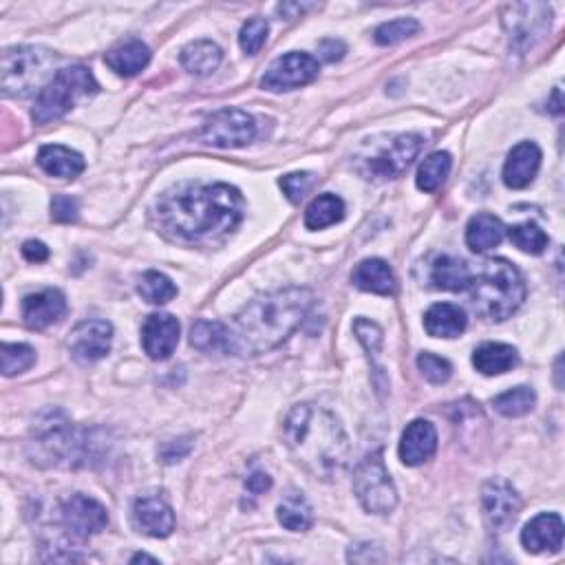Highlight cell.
Returning a JSON list of instances; mask_svg holds the SVG:
<instances>
[{
	"mask_svg": "<svg viewBox=\"0 0 565 565\" xmlns=\"http://www.w3.org/2000/svg\"><path fill=\"white\" fill-rule=\"evenodd\" d=\"M155 223L181 243H206L226 237L243 219V197L228 184H181L155 204Z\"/></svg>",
	"mask_w": 565,
	"mask_h": 565,
	"instance_id": "1",
	"label": "cell"
},
{
	"mask_svg": "<svg viewBox=\"0 0 565 565\" xmlns=\"http://www.w3.org/2000/svg\"><path fill=\"white\" fill-rule=\"evenodd\" d=\"M314 294L305 287H287L259 296L234 321L230 329V354L259 356L279 347L305 321Z\"/></svg>",
	"mask_w": 565,
	"mask_h": 565,
	"instance_id": "2",
	"label": "cell"
},
{
	"mask_svg": "<svg viewBox=\"0 0 565 565\" xmlns=\"http://www.w3.org/2000/svg\"><path fill=\"white\" fill-rule=\"evenodd\" d=\"M285 444L307 473L332 479L349 462V437L334 413L316 404H298L283 424Z\"/></svg>",
	"mask_w": 565,
	"mask_h": 565,
	"instance_id": "3",
	"label": "cell"
},
{
	"mask_svg": "<svg viewBox=\"0 0 565 565\" xmlns=\"http://www.w3.org/2000/svg\"><path fill=\"white\" fill-rule=\"evenodd\" d=\"M471 303L488 321H506L526 301L524 276L506 259H490L471 281Z\"/></svg>",
	"mask_w": 565,
	"mask_h": 565,
	"instance_id": "4",
	"label": "cell"
},
{
	"mask_svg": "<svg viewBox=\"0 0 565 565\" xmlns=\"http://www.w3.org/2000/svg\"><path fill=\"white\" fill-rule=\"evenodd\" d=\"M422 137L413 133L380 135L367 140L358 151L354 166L369 181L400 177L422 151Z\"/></svg>",
	"mask_w": 565,
	"mask_h": 565,
	"instance_id": "5",
	"label": "cell"
},
{
	"mask_svg": "<svg viewBox=\"0 0 565 565\" xmlns=\"http://www.w3.org/2000/svg\"><path fill=\"white\" fill-rule=\"evenodd\" d=\"M98 89L100 87L91 69L80 65L60 69L47 87L38 93L31 117H34L36 124L56 122L62 115H67L78 100L95 95Z\"/></svg>",
	"mask_w": 565,
	"mask_h": 565,
	"instance_id": "6",
	"label": "cell"
},
{
	"mask_svg": "<svg viewBox=\"0 0 565 565\" xmlns=\"http://www.w3.org/2000/svg\"><path fill=\"white\" fill-rule=\"evenodd\" d=\"M31 457L42 466L76 468L89 462V435L62 420L51 418L38 424V431L31 440Z\"/></svg>",
	"mask_w": 565,
	"mask_h": 565,
	"instance_id": "7",
	"label": "cell"
},
{
	"mask_svg": "<svg viewBox=\"0 0 565 565\" xmlns=\"http://www.w3.org/2000/svg\"><path fill=\"white\" fill-rule=\"evenodd\" d=\"M53 53L42 47H14L3 53V93L27 98L53 80Z\"/></svg>",
	"mask_w": 565,
	"mask_h": 565,
	"instance_id": "8",
	"label": "cell"
},
{
	"mask_svg": "<svg viewBox=\"0 0 565 565\" xmlns=\"http://www.w3.org/2000/svg\"><path fill=\"white\" fill-rule=\"evenodd\" d=\"M354 490L362 508L373 515H389L398 506V490L387 471L382 451L369 453L354 473Z\"/></svg>",
	"mask_w": 565,
	"mask_h": 565,
	"instance_id": "9",
	"label": "cell"
},
{
	"mask_svg": "<svg viewBox=\"0 0 565 565\" xmlns=\"http://www.w3.org/2000/svg\"><path fill=\"white\" fill-rule=\"evenodd\" d=\"M552 12L543 3H519L504 9V27L508 31L510 47L524 53L532 49L550 29Z\"/></svg>",
	"mask_w": 565,
	"mask_h": 565,
	"instance_id": "10",
	"label": "cell"
},
{
	"mask_svg": "<svg viewBox=\"0 0 565 565\" xmlns=\"http://www.w3.org/2000/svg\"><path fill=\"white\" fill-rule=\"evenodd\" d=\"M257 135V122L250 113L241 109H223L208 117L201 129V142L217 148H241L248 146Z\"/></svg>",
	"mask_w": 565,
	"mask_h": 565,
	"instance_id": "11",
	"label": "cell"
},
{
	"mask_svg": "<svg viewBox=\"0 0 565 565\" xmlns=\"http://www.w3.org/2000/svg\"><path fill=\"white\" fill-rule=\"evenodd\" d=\"M318 71H321L318 60H314L309 53L290 51L279 60L272 62L270 69L265 71V76L261 80V87L272 93L292 91L314 82L318 78Z\"/></svg>",
	"mask_w": 565,
	"mask_h": 565,
	"instance_id": "12",
	"label": "cell"
},
{
	"mask_svg": "<svg viewBox=\"0 0 565 565\" xmlns=\"http://www.w3.org/2000/svg\"><path fill=\"white\" fill-rule=\"evenodd\" d=\"M62 524L76 537L98 535L109 524L106 508L87 495H71L60 504Z\"/></svg>",
	"mask_w": 565,
	"mask_h": 565,
	"instance_id": "13",
	"label": "cell"
},
{
	"mask_svg": "<svg viewBox=\"0 0 565 565\" xmlns=\"http://www.w3.org/2000/svg\"><path fill=\"white\" fill-rule=\"evenodd\" d=\"M482 508L490 528L506 530L515 524L521 510V499L506 479H490L482 488Z\"/></svg>",
	"mask_w": 565,
	"mask_h": 565,
	"instance_id": "14",
	"label": "cell"
},
{
	"mask_svg": "<svg viewBox=\"0 0 565 565\" xmlns=\"http://www.w3.org/2000/svg\"><path fill=\"white\" fill-rule=\"evenodd\" d=\"M113 327L106 321H84L71 332L69 351L80 365H93L111 351Z\"/></svg>",
	"mask_w": 565,
	"mask_h": 565,
	"instance_id": "15",
	"label": "cell"
},
{
	"mask_svg": "<svg viewBox=\"0 0 565 565\" xmlns=\"http://www.w3.org/2000/svg\"><path fill=\"white\" fill-rule=\"evenodd\" d=\"M133 521L137 530L155 539H164L168 535H173L175 530L173 508L157 495H146L135 501Z\"/></svg>",
	"mask_w": 565,
	"mask_h": 565,
	"instance_id": "16",
	"label": "cell"
},
{
	"mask_svg": "<svg viewBox=\"0 0 565 565\" xmlns=\"http://www.w3.org/2000/svg\"><path fill=\"white\" fill-rule=\"evenodd\" d=\"M179 343V321L170 314H151L142 327V347L153 360L173 356Z\"/></svg>",
	"mask_w": 565,
	"mask_h": 565,
	"instance_id": "17",
	"label": "cell"
},
{
	"mask_svg": "<svg viewBox=\"0 0 565 565\" xmlns=\"http://www.w3.org/2000/svg\"><path fill=\"white\" fill-rule=\"evenodd\" d=\"M437 451V431L429 420H413L402 433L400 460L407 466H420Z\"/></svg>",
	"mask_w": 565,
	"mask_h": 565,
	"instance_id": "18",
	"label": "cell"
},
{
	"mask_svg": "<svg viewBox=\"0 0 565 565\" xmlns=\"http://www.w3.org/2000/svg\"><path fill=\"white\" fill-rule=\"evenodd\" d=\"M67 312L65 294L58 290H45L29 294L23 301V321L29 329H47L58 323Z\"/></svg>",
	"mask_w": 565,
	"mask_h": 565,
	"instance_id": "19",
	"label": "cell"
},
{
	"mask_svg": "<svg viewBox=\"0 0 565 565\" xmlns=\"http://www.w3.org/2000/svg\"><path fill=\"white\" fill-rule=\"evenodd\" d=\"M521 543L528 552H559L563 546V519L554 513L537 515L521 530Z\"/></svg>",
	"mask_w": 565,
	"mask_h": 565,
	"instance_id": "20",
	"label": "cell"
},
{
	"mask_svg": "<svg viewBox=\"0 0 565 565\" xmlns=\"http://www.w3.org/2000/svg\"><path fill=\"white\" fill-rule=\"evenodd\" d=\"M541 166V151L535 142H521L510 151L504 164V184L521 190L532 184Z\"/></svg>",
	"mask_w": 565,
	"mask_h": 565,
	"instance_id": "21",
	"label": "cell"
},
{
	"mask_svg": "<svg viewBox=\"0 0 565 565\" xmlns=\"http://www.w3.org/2000/svg\"><path fill=\"white\" fill-rule=\"evenodd\" d=\"M429 281L435 290L464 292L471 287L473 274L462 259H455L451 254H440V257H435L431 263Z\"/></svg>",
	"mask_w": 565,
	"mask_h": 565,
	"instance_id": "22",
	"label": "cell"
},
{
	"mask_svg": "<svg viewBox=\"0 0 565 565\" xmlns=\"http://www.w3.org/2000/svg\"><path fill=\"white\" fill-rule=\"evenodd\" d=\"M351 283L362 292L380 296H389L396 292V276H393L389 263L382 259H367L358 263L354 274H351Z\"/></svg>",
	"mask_w": 565,
	"mask_h": 565,
	"instance_id": "23",
	"label": "cell"
},
{
	"mask_svg": "<svg viewBox=\"0 0 565 565\" xmlns=\"http://www.w3.org/2000/svg\"><path fill=\"white\" fill-rule=\"evenodd\" d=\"M38 166L51 177L76 179L87 164H84V159H82L80 153L71 151V148H67V146L51 144V146L40 148Z\"/></svg>",
	"mask_w": 565,
	"mask_h": 565,
	"instance_id": "24",
	"label": "cell"
},
{
	"mask_svg": "<svg viewBox=\"0 0 565 565\" xmlns=\"http://www.w3.org/2000/svg\"><path fill=\"white\" fill-rule=\"evenodd\" d=\"M104 60L117 76L133 78L140 71H144L148 62H151V49H148L142 40H131L111 49L106 53Z\"/></svg>",
	"mask_w": 565,
	"mask_h": 565,
	"instance_id": "25",
	"label": "cell"
},
{
	"mask_svg": "<svg viewBox=\"0 0 565 565\" xmlns=\"http://www.w3.org/2000/svg\"><path fill=\"white\" fill-rule=\"evenodd\" d=\"M424 329L433 338H455L466 329V314L457 305L437 303L424 314Z\"/></svg>",
	"mask_w": 565,
	"mask_h": 565,
	"instance_id": "26",
	"label": "cell"
},
{
	"mask_svg": "<svg viewBox=\"0 0 565 565\" xmlns=\"http://www.w3.org/2000/svg\"><path fill=\"white\" fill-rule=\"evenodd\" d=\"M223 51L219 45H215L212 40H195L181 49V67H184L188 73L193 76H210L212 71H217V67L221 65Z\"/></svg>",
	"mask_w": 565,
	"mask_h": 565,
	"instance_id": "27",
	"label": "cell"
},
{
	"mask_svg": "<svg viewBox=\"0 0 565 565\" xmlns=\"http://www.w3.org/2000/svg\"><path fill=\"white\" fill-rule=\"evenodd\" d=\"M504 234H506L504 223H501L495 215L482 212V215H477L468 221L466 243L473 252L482 254V252L497 248V245L504 241Z\"/></svg>",
	"mask_w": 565,
	"mask_h": 565,
	"instance_id": "28",
	"label": "cell"
},
{
	"mask_svg": "<svg viewBox=\"0 0 565 565\" xmlns=\"http://www.w3.org/2000/svg\"><path fill=\"white\" fill-rule=\"evenodd\" d=\"M473 365L484 376H499L517 365V349L504 343H484L475 349Z\"/></svg>",
	"mask_w": 565,
	"mask_h": 565,
	"instance_id": "29",
	"label": "cell"
},
{
	"mask_svg": "<svg viewBox=\"0 0 565 565\" xmlns=\"http://www.w3.org/2000/svg\"><path fill=\"white\" fill-rule=\"evenodd\" d=\"M343 217H345V201L332 193H327L316 197L312 204H309L305 212V226L309 230H323L334 226L338 221H343Z\"/></svg>",
	"mask_w": 565,
	"mask_h": 565,
	"instance_id": "30",
	"label": "cell"
},
{
	"mask_svg": "<svg viewBox=\"0 0 565 565\" xmlns=\"http://www.w3.org/2000/svg\"><path fill=\"white\" fill-rule=\"evenodd\" d=\"M190 345L199 351H230V327L217 321H197L190 329Z\"/></svg>",
	"mask_w": 565,
	"mask_h": 565,
	"instance_id": "31",
	"label": "cell"
},
{
	"mask_svg": "<svg viewBox=\"0 0 565 565\" xmlns=\"http://www.w3.org/2000/svg\"><path fill=\"white\" fill-rule=\"evenodd\" d=\"M279 521L292 532H305L314 524L312 506L301 493H290L279 504Z\"/></svg>",
	"mask_w": 565,
	"mask_h": 565,
	"instance_id": "32",
	"label": "cell"
},
{
	"mask_svg": "<svg viewBox=\"0 0 565 565\" xmlns=\"http://www.w3.org/2000/svg\"><path fill=\"white\" fill-rule=\"evenodd\" d=\"M451 164V155L442 151L426 157L418 170V179H415L418 181V188L424 190V193H435L437 188H442L446 177L451 173Z\"/></svg>",
	"mask_w": 565,
	"mask_h": 565,
	"instance_id": "33",
	"label": "cell"
},
{
	"mask_svg": "<svg viewBox=\"0 0 565 565\" xmlns=\"http://www.w3.org/2000/svg\"><path fill=\"white\" fill-rule=\"evenodd\" d=\"M537 396L530 387H515L506 393H501L493 400V407L497 413L504 415V418H521V415L530 413L535 409Z\"/></svg>",
	"mask_w": 565,
	"mask_h": 565,
	"instance_id": "34",
	"label": "cell"
},
{
	"mask_svg": "<svg viewBox=\"0 0 565 565\" xmlns=\"http://www.w3.org/2000/svg\"><path fill=\"white\" fill-rule=\"evenodd\" d=\"M137 292H140V296L146 303L166 305L177 296V287L162 272H146L142 276L140 285H137Z\"/></svg>",
	"mask_w": 565,
	"mask_h": 565,
	"instance_id": "35",
	"label": "cell"
},
{
	"mask_svg": "<svg viewBox=\"0 0 565 565\" xmlns=\"http://www.w3.org/2000/svg\"><path fill=\"white\" fill-rule=\"evenodd\" d=\"M508 237L521 252L541 254L548 248V234L543 232L537 223H519V226L508 228Z\"/></svg>",
	"mask_w": 565,
	"mask_h": 565,
	"instance_id": "36",
	"label": "cell"
},
{
	"mask_svg": "<svg viewBox=\"0 0 565 565\" xmlns=\"http://www.w3.org/2000/svg\"><path fill=\"white\" fill-rule=\"evenodd\" d=\"M0 360H3L5 376H16V373H23L29 367H34L36 351L31 349L29 345L5 343L3 349H0Z\"/></svg>",
	"mask_w": 565,
	"mask_h": 565,
	"instance_id": "37",
	"label": "cell"
},
{
	"mask_svg": "<svg viewBox=\"0 0 565 565\" xmlns=\"http://www.w3.org/2000/svg\"><path fill=\"white\" fill-rule=\"evenodd\" d=\"M420 31V23L413 18H398V20H391V23L380 25L376 29V42L382 47H389V45H398V42L407 40L411 36H415Z\"/></svg>",
	"mask_w": 565,
	"mask_h": 565,
	"instance_id": "38",
	"label": "cell"
},
{
	"mask_svg": "<svg viewBox=\"0 0 565 565\" xmlns=\"http://www.w3.org/2000/svg\"><path fill=\"white\" fill-rule=\"evenodd\" d=\"M268 20L265 18H250L248 23L241 27V34H239V45L241 49L248 53V56H257L261 51V47L265 45V40H268Z\"/></svg>",
	"mask_w": 565,
	"mask_h": 565,
	"instance_id": "39",
	"label": "cell"
},
{
	"mask_svg": "<svg viewBox=\"0 0 565 565\" xmlns=\"http://www.w3.org/2000/svg\"><path fill=\"white\" fill-rule=\"evenodd\" d=\"M418 369L422 371V376L431 382V385H444V382H449L451 373H453L449 360L429 354V351H424V354L418 356Z\"/></svg>",
	"mask_w": 565,
	"mask_h": 565,
	"instance_id": "40",
	"label": "cell"
},
{
	"mask_svg": "<svg viewBox=\"0 0 565 565\" xmlns=\"http://www.w3.org/2000/svg\"><path fill=\"white\" fill-rule=\"evenodd\" d=\"M279 184H281L283 193L287 195V199L292 201V204H301L309 190L314 188L316 177L312 173H292V175L281 177Z\"/></svg>",
	"mask_w": 565,
	"mask_h": 565,
	"instance_id": "41",
	"label": "cell"
},
{
	"mask_svg": "<svg viewBox=\"0 0 565 565\" xmlns=\"http://www.w3.org/2000/svg\"><path fill=\"white\" fill-rule=\"evenodd\" d=\"M354 332H356L360 343L365 345L369 354L376 356L378 349H380V343H382V329L373 321H367V318H356Z\"/></svg>",
	"mask_w": 565,
	"mask_h": 565,
	"instance_id": "42",
	"label": "cell"
},
{
	"mask_svg": "<svg viewBox=\"0 0 565 565\" xmlns=\"http://www.w3.org/2000/svg\"><path fill=\"white\" fill-rule=\"evenodd\" d=\"M51 219L58 223H71L78 219V201L67 195H58L51 201Z\"/></svg>",
	"mask_w": 565,
	"mask_h": 565,
	"instance_id": "43",
	"label": "cell"
},
{
	"mask_svg": "<svg viewBox=\"0 0 565 565\" xmlns=\"http://www.w3.org/2000/svg\"><path fill=\"white\" fill-rule=\"evenodd\" d=\"M23 257L31 263H42V261L49 259V248L40 241H27L23 245Z\"/></svg>",
	"mask_w": 565,
	"mask_h": 565,
	"instance_id": "44",
	"label": "cell"
},
{
	"mask_svg": "<svg viewBox=\"0 0 565 565\" xmlns=\"http://www.w3.org/2000/svg\"><path fill=\"white\" fill-rule=\"evenodd\" d=\"M321 53L327 62H336L345 56V45L340 40L329 38L325 42H321Z\"/></svg>",
	"mask_w": 565,
	"mask_h": 565,
	"instance_id": "45",
	"label": "cell"
},
{
	"mask_svg": "<svg viewBox=\"0 0 565 565\" xmlns=\"http://www.w3.org/2000/svg\"><path fill=\"white\" fill-rule=\"evenodd\" d=\"M245 486H248L250 493L259 495V493H265V490L272 488V479H270V475H265V473H254L252 477H248Z\"/></svg>",
	"mask_w": 565,
	"mask_h": 565,
	"instance_id": "46",
	"label": "cell"
},
{
	"mask_svg": "<svg viewBox=\"0 0 565 565\" xmlns=\"http://www.w3.org/2000/svg\"><path fill=\"white\" fill-rule=\"evenodd\" d=\"M140 561H148V563H157L155 557H148V554H135V557L131 559V563H140Z\"/></svg>",
	"mask_w": 565,
	"mask_h": 565,
	"instance_id": "47",
	"label": "cell"
}]
</instances>
